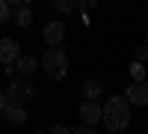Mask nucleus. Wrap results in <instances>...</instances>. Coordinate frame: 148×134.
Instances as JSON below:
<instances>
[{
	"label": "nucleus",
	"mask_w": 148,
	"mask_h": 134,
	"mask_svg": "<svg viewBox=\"0 0 148 134\" xmlns=\"http://www.w3.org/2000/svg\"><path fill=\"white\" fill-rule=\"evenodd\" d=\"M101 110H104V119H101V122L113 131V134L125 131V128L130 125V104H127L125 95H113V99H107V104L101 107Z\"/></svg>",
	"instance_id": "nucleus-1"
},
{
	"label": "nucleus",
	"mask_w": 148,
	"mask_h": 134,
	"mask_svg": "<svg viewBox=\"0 0 148 134\" xmlns=\"http://www.w3.org/2000/svg\"><path fill=\"white\" fill-rule=\"evenodd\" d=\"M39 66L45 69V75L51 81H62L65 72H68V54H65V48L62 45H59V48H47L45 57L39 60Z\"/></svg>",
	"instance_id": "nucleus-2"
},
{
	"label": "nucleus",
	"mask_w": 148,
	"mask_h": 134,
	"mask_svg": "<svg viewBox=\"0 0 148 134\" xmlns=\"http://www.w3.org/2000/svg\"><path fill=\"white\" fill-rule=\"evenodd\" d=\"M3 95H6V101L9 104H27L33 95H36V87H33V81H12L9 87L3 90Z\"/></svg>",
	"instance_id": "nucleus-3"
},
{
	"label": "nucleus",
	"mask_w": 148,
	"mask_h": 134,
	"mask_svg": "<svg viewBox=\"0 0 148 134\" xmlns=\"http://www.w3.org/2000/svg\"><path fill=\"white\" fill-rule=\"evenodd\" d=\"M125 99H127V104H136V107H148V81L130 83V87L125 90Z\"/></svg>",
	"instance_id": "nucleus-4"
},
{
	"label": "nucleus",
	"mask_w": 148,
	"mask_h": 134,
	"mask_svg": "<svg viewBox=\"0 0 148 134\" xmlns=\"http://www.w3.org/2000/svg\"><path fill=\"white\" fill-rule=\"evenodd\" d=\"M77 113H80V119L86 122V128H95V125L104 119V110H101V104H98V101H83Z\"/></svg>",
	"instance_id": "nucleus-5"
},
{
	"label": "nucleus",
	"mask_w": 148,
	"mask_h": 134,
	"mask_svg": "<svg viewBox=\"0 0 148 134\" xmlns=\"http://www.w3.org/2000/svg\"><path fill=\"white\" fill-rule=\"evenodd\" d=\"M18 57H21V48L15 39H9V36H3L0 39V63L3 66H15L18 63Z\"/></svg>",
	"instance_id": "nucleus-6"
},
{
	"label": "nucleus",
	"mask_w": 148,
	"mask_h": 134,
	"mask_svg": "<svg viewBox=\"0 0 148 134\" xmlns=\"http://www.w3.org/2000/svg\"><path fill=\"white\" fill-rule=\"evenodd\" d=\"M62 39H65V24L62 21H47L45 24V42L51 48H59Z\"/></svg>",
	"instance_id": "nucleus-7"
},
{
	"label": "nucleus",
	"mask_w": 148,
	"mask_h": 134,
	"mask_svg": "<svg viewBox=\"0 0 148 134\" xmlns=\"http://www.w3.org/2000/svg\"><path fill=\"white\" fill-rule=\"evenodd\" d=\"M15 72H21L24 78H30L33 72H39V60L30 57V54H21V57H18V63H15Z\"/></svg>",
	"instance_id": "nucleus-8"
},
{
	"label": "nucleus",
	"mask_w": 148,
	"mask_h": 134,
	"mask_svg": "<svg viewBox=\"0 0 148 134\" xmlns=\"http://www.w3.org/2000/svg\"><path fill=\"white\" fill-rule=\"evenodd\" d=\"M3 116L9 119V122H15V125H21V122H27V107H24V104H6V110H3Z\"/></svg>",
	"instance_id": "nucleus-9"
},
{
	"label": "nucleus",
	"mask_w": 148,
	"mask_h": 134,
	"mask_svg": "<svg viewBox=\"0 0 148 134\" xmlns=\"http://www.w3.org/2000/svg\"><path fill=\"white\" fill-rule=\"evenodd\" d=\"M12 21H15L18 27H30V24H33V9L27 3L18 6V9H12Z\"/></svg>",
	"instance_id": "nucleus-10"
},
{
	"label": "nucleus",
	"mask_w": 148,
	"mask_h": 134,
	"mask_svg": "<svg viewBox=\"0 0 148 134\" xmlns=\"http://www.w3.org/2000/svg\"><path fill=\"white\" fill-rule=\"evenodd\" d=\"M83 95H86V101H98V95H101V83H98V81H86L83 83Z\"/></svg>",
	"instance_id": "nucleus-11"
},
{
	"label": "nucleus",
	"mask_w": 148,
	"mask_h": 134,
	"mask_svg": "<svg viewBox=\"0 0 148 134\" xmlns=\"http://www.w3.org/2000/svg\"><path fill=\"white\" fill-rule=\"evenodd\" d=\"M12 21V6L9 0H0V24H9Z\"/></svg>",
	"instance_id": "nucleus-12"
},
{
	"label": "nucleus",
	"mask_w": 148,
	"mask_h": 134,
	"mask_svg": "<svg viewBox=\"0 0 148 134\" xmlns=\"http://www.w3.org/2000/svg\"><path fill=\"white\" fill-rule=\"evenodd\" d=\"M130 75H133V83L145 81V66H142V63H133V66H130Z\"/></svg>",
	"instance_id": "nucleus-13"
},
{
	"label": "nucleus",
	"mask_w": 148,
	"mask_h": 134,
	"mask_svg": "<svg viewBox=\"0 0 148 134\" xmlns=\"http://www.w3.org/2000/svg\"><path fill=\"white\" fill-rule=\"evenodd\" d=\"M53 9H56V12H71V9H74V3H68V0H56Z\"/></svg>",
	"instance_id": "nucleus-14"
},
{
	"label": "nucleus",
	"mask_w": 148,
	"mask_h": 134,
	"mask_svg": "<svg viewBox=\"0 0 148 134\" xmlns=\"http://www.w3.org/2000/svg\"><path fill=\"white\" fill-rule=\"evenodd\" d=\"M136 63H148V48H145V45L136 48Z\"/></svg>",
	"instance_id": "nucleus-15"
},
{
	"label": "nucleus",
	"mask_w": 148,
	"mask_h": 134,
	"mask_svg": "<svg viewBox=\"0 0 148 134\" xmlns=\"http://www.w3.org/2000/svg\"><path fill=\"white\" fill-rule=\"evenodd\" d=\"M51 134H74V131H71L68 125H53V128H51Z\"/></svg>",
	"instance_id": "nucleus-16"
},
{
	"label": "nucleus",
	"mask_w": 148,
	"mask_h": 134,
	"mask_svg": "<svg viewBox=\"0 0 148 134\" xmlns=\"http://www.w3.org/2000/svg\"><path fill=\"white\" fill-rule=\"evenodd\" d=\"M74 134H98V131H95V128H86V125H83V128H74Z\"/></svg>",
	"instance_id": "nucleus-17"
},
{
	"label": "nucleus",
	"mask_w": 148,
	"mask_h": 134,
	"mask_svg": "<svg viewBox=\"0 0 148 134\" xmlns=\"http://www.w3.org/2000/svg\"><path fill=\"white\" fill-rule=\"evenodd\" d=\"M6 104H9V101H6V95H3V92H0V113H3V110H6Z\"/></svg>",
	"instance_id": "nucleus-18"
},
{
	"label": "nucleus",
	"mask_w": 148,
	"mask_h": 134,
	"mask_svg": "<svg viewBox=\"0 0 148 134\" xmlns=\"http://www.w3.org/2000/svg\"><path fill=\"white\" fill-rule=\"evenodd\" d=\"M33 134H47V131H33Z\"/></svg>",
	"instance_id": "nucleus-19"
},
{
	"label": "nucleus",
	"mask_w": 148,
	"mask_h": 134,
	"mask_svg": "<svg viewBox=\"0 0 148 134\" xmlns=\"http://www.w3.org/2000/svg\"><path fill=\"white\" fill-rule=\"evenodd\" d=\"M145 48H148V33H145Z\"/></svg>",
	"instance_id": "nucleus-20"
}]
</instances>
